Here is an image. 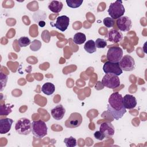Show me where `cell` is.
Listing matches in <instances>:
<instances>
[{"label":"cell","instance_id":"6da1fadb","mask_svg":"<svg viewBox=\"0 0 147 147\" xmlns=\"http://www.w3.org/2000/svg\"><path fill=\"white\" fill-rule=\"evenodd\" d=\"M123 97L118 92L111 94L108 100L107 111L114 119L118 120L126 113V110L122 102Z\"/></svg>","mask_w":147,"mask_h":147},{"label":"cell","instance_id":"7a4b0ae2","mask_svg":"<svg viewBox=\"0 0 147 147\" xmlns=\"http://www.w3.org/2000/svg\"><path fill=\"white\" fill-rule=\"evenodd\" d=\"M107 11L110 17L114 20H117L123 16L125 9L122 4V1L118 0L111 3Z\"/></svg>","mask_w":147,"mask_h":147},{"label":"cell","instance_id":"3957f363","mask_svg":"<svg viewBox=\"0 0 147 147\" xmlns=\"http://www.w3.org/2000/svg\"><path fill=\"white\" fill-rule=\"evenodd\" d=\"M48 128L44 121L39 119L32 122V132L37 138H41L47 134Z\"/></svg>","mask_w":147,"mask_h":147},{"label":"cell","instance_id":"277c9868","mask_svg":"<svg viewBox=\"0 0 147 147\" xmlns=\"http://www.w3.org/2000/svg\"><path fill=\"white\" fill-rule=\"evenodd\" d=\"M15 130L20 134L28 135L32 131V123L28 118H21L17 121Z\"/></svg>","mask_w":147,"mask_h":147},{"label":"cell","instance_id":"5b68a950","mask_svg":"<svg viewBox=\"0 0 147 147\" xmlns=\"http://www.w3.org/2000/svg\"><path fill=\"white\" fill-rule=\"evenodd\" d=\"M102 84L108 88L114 89L120 86V80L117 75L113 74H106L102 79Z\"/></svg>","mask_w":147,"mask_h":147},{"label":"cell","instance_id":"8992f818","mask_svg":"<svg viewBox=\"0 0 147 147\" xmlns=\"http://www.w3.org/2000/svg\"><path fill=\"white\" fill-rule=\"evenodd\" d=\"M107 59L112 63H119L123 57V51L119 47H111L107 52Z\"/></svg>","mask_w":147,"mask_h":147},{"label":"cell","instance_id":"52a82bcc","mask_svg":"<svg viewBox=\"0 0 147 147\" xmlns=\"http://www.w3.org/2000/svg\"><path fill=\"white\" fill-rule=\"evenodd\" d=\"M121 69L124 71H132L135 68V61L130 55H126L119 61Z\"/></svg>","mask_w":147,"mask_h":147},{"label":"cell","instance_id":"ba28073f","mask_svg":"<svg viewBox=\"0 0 147 147\" xmlns=\"http://www.w3.org/2000/svg\"><path fill=\"white\" fill-rule=\"evenodd\" d=\"M82 115L79 113H72L65 122V126L68 128H75L79 126L82 122Z\"/></svg>","mask_w":147,"mask_h":147},{"label":"cell","instance_id":"9c48e42d","mask_svg":"<svg viewBox=\"0 0 147 147\" xmlns=\"http://www.w3.org/2000/svg\"><path fill=\"white\" fill-rule=\"evenodd\" d=\"M103 71L105 74H113L117 76L121 75L123 72L119 67V63H112L109 61L103 64Z\"/></svg>","mask_w":147,"mask_h":147},{"label":"cell","instance_id":"30bf717a","mask_svg":"<svg viewBox=\"0 0 147 147\" xmlns=\"http://www.w3.org/2000/svg\"><path fill=\"white\" fill-rule=\"evenodd\" d=\"M118 28L122 32H127L130 30L132 26V22L127 16H122L116 21Z\"/></svg>","mask_w":147,"mask_h":147},{"label":"cell","instance_id":"8fae6325","mask_svg":"<svg viewBox=\"0 0 147 147\" xmlns=\"http://www.w3.org/2000/svg\"><path fill=\"white\" fill-rule=\"evenodd\" d=\"M69 25V18L67 16H59L56 18V22L53 25H51L52 26H55L61 32H64L67 29Z\"/></svg>","mask_w":147,"mask_h":147},{"label":"cell","instance_id":"7c38bea8","mask_svg":"<svg viewBox=\"0 0 147 147\" xmlns=\"http://www.w3.org/2000/svg\"><path fill=\"white\" fill-rule=\"evenodd\" d=\"M99 131L102 133L106 138L112 137L115 133L114 126L109 122H105L101 123L99 126Z\"/></svg>","mask_w":147,"mask_h":147},{"label":"cell","instance_id":"4fadbf2b","mask_svg":"<svg viewBox=\"0 0 147 147\" xmlns=\"http://www.w3.org/2000/svg\"><path fill=\"white\" fill-rule=\"evenodd\" d=\"M107 37L108 41L114 43H118L122 40L123 35L121 32L117 29H112L109 31Z\"/></svg>","mask_w":147,"mask_h":147},{"label":"cell","instance_id":"5bb4252c","mask_svg":"<svg viewBox=\"0 0 147 147\" xmlns=\"http://www.w3.org/2000/svg\"><path fill=\"white\" fill-rule=\"evenodd\" d=\"M122 102L126 109H132L137 105L136 98L130 94H126L123 97Z\"/></svg>","mask_w":147,"mask_h":147},{"label":"cell","instance_id":"9a60e30c","mask_svg":"<svg viewBox=\"0 0 147 147\" xmlns=\"http://www.w3.org/2000/svg\"><path fill=\"white\" fill-rule=\"evenodd\" d=\"M13 123V120L11 118H6L0 119V133L6 134L9 132Z\"/></svg>","mask_w":147,"mask_h":147},{"label":"cell","instance_id":"2e32d148","mask_svg":"<svg viewBox=\"0 0 147 147\" xmlns=\"http://www.w3.org/2000/svg\"><path fill=\"white\" fill-rule=\"evenodd\" d=\"M51 113L55 119L60 120L63 118L65 113V109L61 105H59L51 110Z\"/></svg>","mask_w":147,"mask_h":147},{"label":"cell","instance_id":"e0dca14e","mask_svg":"<svg viewBox=\"0 0 147 147\" xmlns=\"http://www.w3.org/2000/svg\"><path fill=\"white\" fill-rule=\"evenodd\" d=\"M63 3L58 1H52L48 5V9L53 13H58L63 8Z\"/></svg>","mask_w":147,"mask_h":147},{"label":"cell","instance_id":"ac0fdd59","mask_svg":"<svg viewBox=\"0 0 147 147\" xmlns=\"http://www.w3.org/2000/svg\"><path fill=\"white\" fill-rule=\"evenodd\" d=\"M42 92L47 95H50L53 94L55 91V85L50 82L44 83L41 87Z\"/></svg>","mask_w":147,"mask_h":147},{"label":"cell","instance_id":"d6986e66","mask_svg":"<svg viewBox=\"0 0 147 147\" xmlns=\"http://www.w3.org/2000/svg\"><path fill=\"white\" fill-rule=\"evenodd\" d=\"M84 49L88 53H92L95 52L96 51V48L95 41L92 40H88L84 45Z\"/></svg>","mask_w":147,"mask_h":147},{"label":"cell","instance_id":"ffe728a7","mask_svg":"<svg viewBox=\"0 0 147 147\" xmlns=\"http://www.w3.org/2000/svg\"><path fill=\"white\" fill-rule=\"evenodd\" d=\"M86 35L84 33H80V32H78L75 34L73 38V41L74 43L78 45H80L83 44L86 41Z\"/></svg>","mask_w":147,"mask_h":147},{"label":"cell","instance_id":"44dd1931","mask_svg":"<svg viewBox=\"0 0 147 147\" xmlns=\"http://www.w3.org/2000/svg\"><path fill=\"white\" fill-rule=\"evenodd\" d=\"M13 105L9 106V105L5 104L2 105L0 107V115H7L11 113V108Z\"/></svg>","mask_w":147,"mask_h":147},{"label":"cell","instance_id":"7402d4cb","mask_svg":"<svg viewBox=\"0 0 147 147\" xmlns=\"http://www.w3.org/2000/svg\"><path fill=\"white\" fill-rule=\"evenodd\" d=\"M83 0H67L66 3L67 6L71 8H78L81 6Z\"/></svg>","mask_w":147,"mask_h":147},{"label":"cell","instance_id":"603a6c76","mask_svg":"<svg viewBox=\"0 0 147 147\" xmlns=\"http://www.w3.org/2000/svg\"><path fill=\"white\" fill-rule=\"evenodd\" d=\"M18 42L20 47H26L31 43L30 39L26 36L20 37L18 39Z\"/></svg>","mask_w":147,"mask_h":147},{"label":"cell","instance_id":"cb8c5ba5","mask_svg":"<svg viewBox=\"0 0 147 147\" xmlns=\"http://www.w3.org/2000/svg\"><path fill=\"white\" fill-rule=\"evenodd\" d=\"M64 142L67 147H74L76 145V140L72 136L65 138Z\"/></svg>","mask_w":147,"mask_h":147},{"label":"cell","instance_id":"d4e9b609","mask_svg":"<svg viewBox=\"0 0 147 147\" xmlns=\"http://www.w3.org/2000/svg\"><path fill=\"white\" fill-rule=\"evenodd\" d=\"M41 47V42L38 40H34L31 43L30 48L33 51H37Z\"/></svg>","mask_w":147,"mask_h":147},{"label":"cell","instance_id":"484cf974","mask_svg":"<svg viewBox=\"0 0 147 147\" xmlns=\"http://www.w3.org/2000/svg\"><path fill=\"white\" fill-rule=\"evenodd\" d=\"M96 48H104L107 46V42L104 39L98 38L95 41Z\"/></svg>","mask_w":147,"mask_h":147},{"label":"cell","instance_id":"4316f807","mask_svg":"<svg viewBox=\"0 0 147 147\" xmlns=\"http://www.w3.org/2000/svg\"><path fill=\"white\" fill-rule=\"evenodd\" d=\"M103 22L104 25L107 28H111L114 26L115 21L111 17H106L103 19Z\"/></svg>","mask_w":147,"mask_h":147},{"label":"cell","instance_id":"83f0119b","mask_svg":"<svg viewBox=\"0 0 147 147\" xmlns=\"http://www.w3.org/2000/svg\"><path fill=\"white\" fill-rule=\"evenodd\" d=\"M0 79H1V91H2L3 88L6 86L7 81V76L2 72L0 74Z\"/></svg>","mask_w":147,"mask_h":147},{"label":"cell","instance_id":"f1b7e54d","mask_svg":"<svg viewBox=\"0 0 147 147\" xmlns=\"http://www.w3.org/2000/svg\"><path fill=\"white\" fill-rule=\"evenodd\" d=\"M94 136L96 139L100 141L103 140L105 138L104 134L102 133H101L100 131H96L94 134Z\"/></svg>","mask_w":147,"mask_h":147},{"label":"cell","instance_id":"f546056e","mask_svg":"<svg viewBox=\"0 0 147 147\" xmlns=\"http://www.w3.org/2000/svg\"><path fill=\"white\" fill-rule=\"evenodd\" d=\"M38 25L40 26V27H44V26H45V24H46V23H45V22L44 21H43V20H41V21H38Z\"/></svg>","mask_w":147,"mask_h":147}]
</instances>
